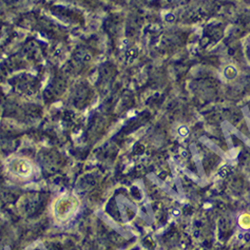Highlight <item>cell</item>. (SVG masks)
<instances>
[{
    "label": "cell",
    "mask_w": 250,
    "mask_h": 250,
    "mask_svg": "<svg viewBox=\"0 0 250 250\" xmlns=\"http://www.w3.org/2000/svg\"><path fill=\"white\" fill-rule=\"evenodd\" d=\"M239 224L244 229H249L250 228V213H244L240 216Z\"/></svg>",
    "instance_id": "cell-1"
}]
</instances>
